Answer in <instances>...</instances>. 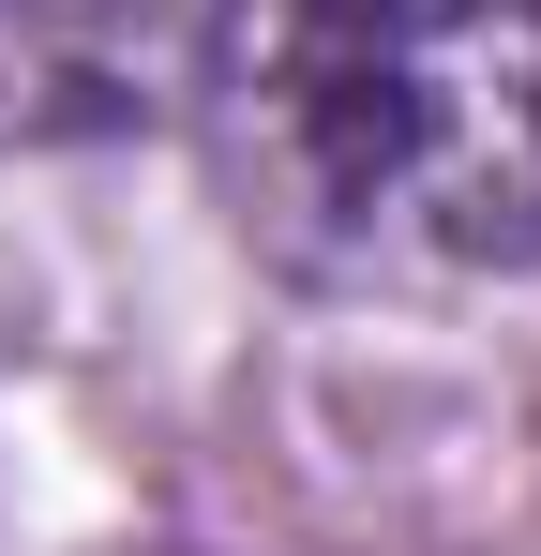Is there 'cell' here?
<instances>
[{
    "label": "cell",
    "mask_w": 541,
    "mask_h": 556,
    "mask_svg": "<svg viewBox=\"0 0 541 556\" xmlns=\"http://www.w3.org/2000/svg\"><path fill=\"white\" fill-rule=\"evenodd\" d=\"M196 76V0H0V151H90L166 121Z\"/></svg>",
    "instance_id": "obj_2"
},
{
    "label": "cell",
    "mask_w": 541,
    "mask_h": 556,
    "mask_svg": "<svg viewBox=\"0 0 541 556\" xmlns=\"http://www.w3.org/2000/svg\"><path fill=\"white\" fill-rule=\"evenodd\" d=\"M256 105L301 211L361 256H541V0H270Z\"/></svg>",
    "instance_id": "obj_1"
}]
</instances>
